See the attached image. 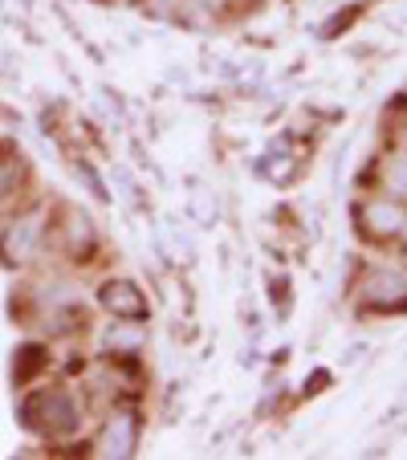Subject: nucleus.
Returning <instances> with one entry per match:
<instances>
[{
    "label": "nucleus",
    "instance_id": "nucleus-1",
    "mask_svg": "<svg viewBox=\"0 0 407 460\" xmlns=\"http://www.w3.org/2000/svg\"><path fill=\"white\" fill-rule=\"evenodd\" d=\"M21 424L37 436H49V440H70L82 428V400L61 383L33 387L21 400Z\"/></svg>",
    "mask_w": 407,
    "mask_h": 460
},
{
    "label": "nucleus",
    "instance_id": "nucleus-2",
    "mask_svg": "<svg viewBox=\"0 0 407 460\" xmlns=\"http://www.w3.org/2000/svg\"><path fill=\"white\" fill-rule=\"evenodd\" d=\"M355 305L375 318H395L407 314V270L399 265H367L350 286Z\"/></svg>",
    "mask_w": 407,
    "mask_h": 460
},
{
    "label": "nucleus",
    "instance_id": "nucleus-3",
    "mask_svg": "<svg viewBox=\"0 0 407 460\" xmlns=\"http://www.w3.org/2000/svg\"><path fill=\"white\" fill-rule=\"evenodd\" d=\"M49 220H53V212L45 208V204L21 208L17 217L4 225V233H0V252H4V261H9V265H29V261L41 257V249L49 244Z\"/></svg>",
    "mask_w": 407,
    "mask_h": 460
},
{
    "label": "nucleus",
    "instance_id": "nucleus-4",
    "mask_svg": "<svg viewBox=\"0 0 407 460\" xmlns=\"http://www.w3.org/2000/svg\"><path fill=\"white\" fill-rule=\"evenodd\" d=\"M407 225V204L387 196V191H367L355 204V228L367 244H395Z\"/></svg>",
    "mask_w": 407,
    "mask_h": 460
},
{
    "label": "nucleus",
    "instance_id": "nucleus-5",
    "mask_svg": "<svg viewBox=\"0 0 407 460\" xmlns=\"http://www.w3.org/2000/svg\"><path fill=\"white\" fill-rule=\"evenodd\" d=\"M49 241L58 244V252L74 265H90L102 249V236H98V225L86 217L82 208H58L49 220Z\"/></svg>",
    "mask_w": 407,
    "mask_h": 460
},
{
    "label": "nucleus",
    "instance_id": "nucleus-6",
    "mask_svg": "<svg viewBox=\"0 0 407 460\" xmlns=\"http://www.w3.org/2000/svg\"><path fill=\"white\" fill-rule=\"evenodd\" d=\"M143 440V416L135 403H114L106 411L102 428L94 436V456H111V460H130L139 452Z\"/></svg>",
    "mask_w": 407,
    "mask_h": 460
},
{
    "label": "nucleus",
    "instance_id": "nucleus-7",
    "mask_svg": "<svg viewBox=\"0 0 407 460\" xmlns=\"http://www.w3.org/2000/svg\"><path fill=\"white\" fill-rule=\"evenodd\" d=\"M98 305H102L111 318H127V322H147L151 318V302L143 294V286L127 278H106L98 286Z\"/></svg>",
    "mask_w": 407,
    "mask_h": 460
},
{
    "label": "nucleus",
    "instance_id": "nucleus-8",
    "mask_svg": "<svg viewBox=\"0 0 407 460\" xmlns=\"http://www.w3.org/2000/svg\"><path fill=\"white\" fill-rule=\"evenodd\" d=\"M106 355L111 358H139L143 347H147V322H127V318H114L111 331L102 339Z\"/></svg>",
    "mask_w": 407,
    "mask_h": 460
},
{
    "label": "nucleus",
    "instance_id": "nucleus-9",
    "mask_svg": "<svg viewBox=\"0 0 407 460\" xmlns=\"http://www.w3.org/2000/svg\"><path fill=\"white\" fill-rule=\"evenodd\" d=\"M375 191H387V196L407 204V151H383L379 164H375Z\"/></svg>",
    "mask_w": 407,
    "mask_h": 460
},
{
    "label": "nucleus",
    "instance_id": "nucleus-10",
    "mask_svg": "<svg viewBox=\"0 0 407 460\" xmlns=\"http://www.w3.org/2000/svg\"><path fill=\"white\" fill-rule=\"evenodd\" d=\"M21 175H25V164H21V155H0V204L9 200L13 191L21 188Z\"/></svg>",
    "mask_w": 407,
    "mask_h": 460
},
{
    "label": "nucleus",
    "instance_id": "nucleus-11",
    "mask_svg": "<svg viewBox=\"0 0 407 460\" xmlns=\"http://www.w3.org/2000/svg\"><path fill=\"white\" fill-rule=\"evenodd\" d=\"M143 9L155 21H183L196 4H191V0H143Z\"/></svg>",
    "mask_w": 407,
    "mask_h": 460
},
{
    "label": "nucleus",
    "instance_id": "nucleus-12",
    "mask_svg": "<svg viewBox=\"0 0 407 460\" xmlns=\"http://www.w3.org/2000/svg\"><path fill=\"white\" fill-rule=\"evenodd\" d=\"M395 244L403 249V257H407V225H403V233H399V241H395Z\"/></svg>",
    "mask_w": 407,
    "mask_h": 460
}]
</instances>
